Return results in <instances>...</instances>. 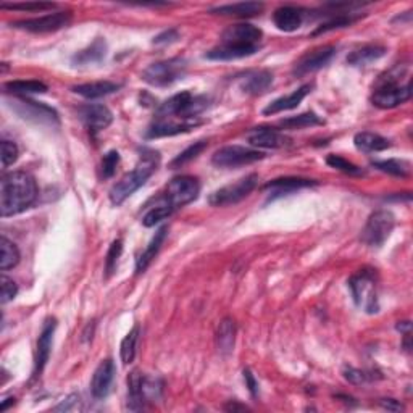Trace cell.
Listing matches in <instances>:
<instances>
[{"mask_svg": "<svg viewBox=\"0 0 413 413\" xmlns=\"http://www.w3.org/2000/svg\"><path fill=\"white\" fill-rule=\"evenodd\" d=\"M37 197V186L31 174L13 172L0 183V213L2 217L18 215L29 208Z\"/></svg>", "mask_w": 413, "mask_h": 413, "instance_id": "obj_1", "label": "cell"}, {"mask_svg": "<svg viewBox=\"0 0 413 413\" xmlns=\"http://www.w3.org/2000/svg\"><path fill=\"white\" fill-rule=\"evenodd\" d=\"M402 80H409V66H396L386 75L378 80L375 89L371 94L373 105L378 109H396L412 97L410 81L402 82Z\"/></svg>", "mask_w": 413, "mask_h": 413, "instance_id": "obj_2", "label": "cell"}, {"mask_svg": "<svg viewBox=\"0 0 413 413\" xmlns=\"http://www.w3.org/2000/svg\"><path fill=\"white\" fill-rule=\"evenodd\" d=\"M158 163V154L154 150H144L143 160L136 167L133 172L126 173L113 187L110 189V201L113 205H120L126 199L138 191L139 187H143L147 179L152 176L155 169H157Z\"/></svg>", "mask_w": 413, "mask_h": 413, "instance_id": "obj_3", "label": "cell"}, {"mask_svg": "<svg viewBox=\"0 0 413 413\" xmlns=\"http://www.w3.org/2000/svg\"><path fill=\"white\" fill-rule=\"evenodd\" d=\"M349 288H351L352 297L356 300L357 307L365 310L367 313L378 312L380 305H378L375 270H358L357 273L352 275L351 279H349Z\"/></svg>", "mask_w": 413, "mask_h": 413, "instance_id": "obj_4", "label": "cell"}, {"mask_svg": "<svg viewBox=\"0 0 413 413\" xmlns=\"http://www.w3.org/2000/svg\"><path fill=\"white\" fill-rule=\"evenodd\" d=\"M201 192V183L197 178L194 176H178L173 178L168 183L167 191L163 192L162 197H158L160 201L167 203L173 212H176L178 208H181L187 203L194 202Z\"/></svg>", "mask_w": 413, "mask_h": 413, "instance_id": "obj_5", "label": "cell"}, {"mask_svg": "<svg viewBox=\"0 0 413 413\" xmlns=\"http://www.w3.org/2000/svg\"><path fill=\"white\" fill-rule=\"evenodd\" d=\"M187 71V62L184 58H169V60L157 62L147 66L143 73V77L149 84L163 87L169 86L178 80H183V76Z\"/></svg>", "mask_w": 413, "mask_h": 413, "instance_id": "obj_6", "label": "cell"}, {"mask_svg": "<svg viewBox=\"0 0 413 413\" xmlns=\"http://www.w3.org/2000/svg\"><path fill=\"white\" fill-rule=\"evenodd\" d=\"M396 226V218L391 212L378 210L371 213L365 228H363L360 239L370 247H381L391 236Z\"/></svg>", "mask_w": 413, "mask_h": 413, "instance_id": "obj_7", "label": "cell"}, {"mask_svg": "<svg viewBox=\"0 0 413 413\" xmlns=\"http://www.w3.org/2000/svg\"><path fill=\"white\" fill-rule=\"evenodd\" d=\"M259 183V176L257 174H249V176L241 178L239 181L235 184H228V186L218 189L208 197V203L212 207H228L235 205V203L241 202L242 199H246L249 194L257 187Z\"/></svg>", "mask_w": 413, "mask_h": 413, "instance_id": "obj_8", "label": "cell"}, {"mask_svg": "<svg viewBox=\"0 0 413 413\" xmlns=\"http://www.w3.org/2000/svg\"><path fill=\"white\" fill-rule=\"evenodd\" d=\"M13 111L21 116L24 120L34 121L37 125H47V126H58L60 120H58V113L52 107L46 104H41V102H34L29 99H24V97H18V99H13L12 104Z\"/></svg>", "mask_w": 413, "mask_h": 413, "instance_id": "obj_9", "label": "cell"}, {"mask_svg": "<svg viewBox=\"0 0 413 413\" xmlns=\"http://www.w3.org/2000/svg\"><path fill=\"white\" fill-rule=\"evenodd\" d=\"M265 157L264 152L255 149H247L242 145H226L218 149L212 157V163L218 168H236L242 165H249L259 162Z\"/></svg>", "mask_w": 413, "mask_h": 413, "instance_id": "obj_10", "label": "cell"}, {"mask_svg": "<svg viewBox=\"0 0 413 413\" xmlns=\"http://www.w3.org/2000/svg\"><path fill=\"white\" fill-rule=\"evenodd\" d=\"M73 15L71 12H55L44 15V17L21 19V21L12 23V28L24 29L29 33H53L58 29L66 28L71 23Z\"/></svg>", "mask_w": 413, "mask_h": 413, "instance_id": "obj_11", "label": "cell"}, {"mask_svg": "<svg viewBox=\"0 0 413 413\" xmlns=\"http://www.w3.org/2000/svg\"><path fill=\"white\" fill-rule=\"evenodd\" d=\"M264 34L254 24L239 23L226 28L221 34V44L228 46H241V47H259V42Z\"/></svg>", "mask_w": 413, "mask_h": 413, "instance_id": "obj_12", "label": "cell"}, {"mask_svg": "<svg viewBox=\"0 0 413 413\" xmlns=\"http://www.w3.org/2000/svg\"><path fill=\"white\" fill-rule=\"evenodd\" d=\"M77 115L82 125L91 131L92 134H97L99 131L109 128L113 121V115L107 109L105 105L100 104H87L77 109Z\"/></svg>", "mask_w": 413, "mask_h": 413, "instance_id": "obj_13", "label": "cell"}, {"mask_svg": "<svg viewBox=\"0 0 413 413\" xmlns=\"http://www.w3.org/2000/svg\"><path fill=\"white\" fill-rule=\"evenodd\" d=\"M336 53V48L333 46H323L318 48H313L299 58V62L295 63L294 66V75L295 76H305L309 73H313L328 65L331 62V58Z\"/></svg>", "mask_w": 413, "mask_h": 413, "instance_id": "obj_14", "label": "cell"}, {"mask_svg": "<svg viewBox=\"0 0 413 413\" xmlns=\"http://www.w3.org/2000/svg\"><path fill=\"white\" fill-rule=\"evenodd\" d=\"M247 140L252 147L281 149L291 144V139L275 128H254L247 133Z\"/></svg>", "mask_w": 413, "mask_h": 413, "instance_id": "obj_15", "label": "cell"}, {"mask_svg": "<svg viewBox=\"0 0 413 413\" xmlns=\"http://www.w3.org/2000/svg\"><path fill=\"white\" fill-rule=\"evenodd\" d=\"M55 327H57L55 318H48L46 324H44L41 334H39L36 358H34V376L36 378L41 375L42 370L47 365L48 357H51L52 339H53V333H55Z\"/></svg>", "mask_w": 413, "mask_h": 413, "instance_id": "obj_16", "label": "cell"}, {"mask_svg": "<svg viewBox=\"0 0 413 413\" xmlns=\"http://www.w3.org/2000/svg\"><path fill=\"white\" fill-rule=\"evenodd\" d=\"M115 363L113 360H104L97 367V370L92 375L91 381V392L94 396V399H105L109 396L111 383H113L115 378Z\"/></svg>", "mask_w": 413, "mask_h": 413, "instance_id": "obj_17", "label": "cell"}, {"mask_svg": "<svg viewBox=\"0 0 413 413\" xmlns=\"http://www.w3.org/2000/svg\"><path fill=\"white\" fill-rule=\"evenodd\" d=\"M315 184H317V181H313V179L279 178V179H273V181L266 183L264 191L268 192V196L271 199H276V197H283V196H286V194L299 191V189L315 186Z\"/></svg>", "mask_w": 413, "mask_h": 413, "instance_id": "obj_18", "label": "cell"}, {"mask_svg": "<svg viewBox=\"0 0 413 413\" xmlns=\"http://www.w3.org/2000/svg\"><path fill=\"white\" fill-rule=\"evenodd\" d=\"M273 23L279 31L293 33L302 26L304 23V12L297 7H279L273 13Z\"/></svg>", "mask_w": 413, "mask_h": 413, "instance_id": "obj_19", "label": "cell"}, {"mask_svg": "<svg viewBox=\"0 0 413 413\" xmlns=\"http://www.w3.org/2000/svg\"><path fill=\"white\" fill-rule=\"evenodd\" d=\"M310 91H312V86L310 84L299 87V89L291 92L289 95L279 97V99L271 102L268 107H265L264 109V113L265 115H276V113H281V111L293 110V109H295V107H299L300 102H302L305 97L309 95Z\"/></svg>", "mask_w": 413, "mask_h": 413, "instance_id": "obj_20", "label": "cell"}, {"mask_svg": "<svg viewBox=\"0 0 413 413\" xmlns=\"http://www.w3.org/2000/svg\"><path fill=\"white\" fill-rule=\"evenodd\" d=\"M271 84H273V73H270L268 70H259L244 76V80L241 81V89L246 94L260 95L268 91Z\"/></svg>", "mask_w": 413, "mask_h": 413, "instance_id": "obj_21", "label": "cell"}, {"mask_svg": "<svg viewBox=\"0 0 413 413\" xmlns=\"http://www.w3.org/2000/svg\"><path fill=\"white\" fill-rule=\"evenodd\" d=\"M167 235H168L167 226H162L157 232H155L154 237L149 242V246L145 247V250L139 255L138 261H136V273L140 275L147 270V266L152 264V260L157 257L160 249H162L163 242H165V239H167Z\"/></svg>", "mask_w": 413, "mask_h": 413, "instance_id": "obj_22", "label": "cell"}, {"mask_svg": "<svg viewBox=\"0 0 413 413\" xmlns=\"http://www.w3.org/2000/svg\"><path fill=\"white\" fill-rule=\"evenodd\" d=\"M265 5L259 2H239V3H228L220 5V7L212 8V13L223 15V17H237V18H247L255 17L264 12Z\"/></svg>", "mask_w": 413, "mask_h": 413, "instance_id": "obj_23", "label": "cell"}, {"mask_svg": "<svg viewBox=\"0 0 413 413\" xmlns=\"http://www.w3.org/2000/svg\"><path fill=\"white\" fill-rule=\"evenodd\" d=\"M199 121H183V123H173V121L158 120L147 131V138H165V136H176L181 133H187L194 126H197Z\"/></svg>", "mask_w": 413, "mask_h": 413, "instance_id": "obj_24", "label": "cell"}, {"mask_svg": "<svg viewBox=\"0 0 413 413\" xmlns=\"http://www.w3.org/2000/svg\"><path fill=\"white\" fill-rule=\"evenodd\" d=\"M255 52H259V47H241V46H228V44H221L215 48H212L210 52L205 53V58L208 60H237V58H244L254 55Z\"/></svg>", "mask_w": 413, "mask_h": 413, "instance_id": "obj_25", "label": "cell"}, {"mask_svg": "<svg viewBox=\"0 0 413 413\" xmlns=\"http://www.w3.org/2000/svg\"><path fill=\"white\" fill-rule=\"evenodd\" d=\"M120 89V84L111 81H95V82H87V84H80L73 87V91L76 94H80L86 99H99V97H105L113 94Z\"/></svg>", "mask_w": 413, "mask_h": 413, "instance_id": "obj_26", "label": "cell"}, {"mask_svg": "<svg viewBox=\"0 0 413 413\" xmlns=\"http://www.w3.org/2000/svg\"><path fill=\"white\" fill-rule=\"evenodd\" d=\"M356 147L362 152H381L391 147V140L383 138V136L376 133H370V131H363V133L356 134L354 138Z\"/></svg>", "mask_w": 413, "mask_h": 413, "instance_id": "obj_27", "label": "cell"}, {"mask_svg": "<svg viewBox=\"0 0 413 413\" xmlns=\"http://www.w3.org/2000/svg\"><path fill=\"white\" fill-rule=\"evenodd\" d=\"M235 341H236L235 320L225 318L220 323V327H218V331H217L218 351H220L223 356H228V354H231L232 349H235Z\"/></svg>", "mask_w": 413, "mask_h": 413, "instance_id": "obj_28", "label": "cell"}, {"mask_svg": "<svg viewBox=\"0 0 413 413\" xmlns=\"http://www.w3.org/2000/svg\"><path fill=\"white\" fill-rule=\"evenodd\" d=\"M143 378L138 370H134L128 376V409L143 410L147 401L143 394Z\"/></svg>", "mask_w": 413, "mask_h": 413, "instance_id": "obj_29", "label": "cell"}, {"mask_svg": "<svg viewBox=\"0 0 413 413\" xmlns=\"http://www.w3.org/2000/svg\"><path fill=\"white\" fill-rule=\"evenodd\" d=\"M386 53V48L381 46H365L362 48L354 51L351 55L347 57V62L354 66H365L368 63L378 60Z\"/></svg>", "mask_w": 413, "mask_h": 413, "instance_id": "obj_30", "label": "cell"}, {"mask_svg": "<svg viewBox=\"0 0 413 413\" xmlns=\"http://www.w3.org/2000/svg\"><path fill=\"white\" fill-rule=\"evenodd\" d=\"M105 52H107V44L104 39H95L89 47L84 48V51H81L80 53H76V55L73 57V62L80 63V65L99 63L102 58L105 57Z\"/></svg>", "mask_w": 413, "mask_h": 413, "instance_id": "obj_31", "label": "cell"}, {"mask_svg": "<svg viewBox=\"0 0 413 413\" xmlns=\"http://www.w3.org/2000/svg\"><path fill=\"white\" fill-rule=\"evenodd\" d=\"M3 87L5 91L15 95L44 94V92H47V86L41 81H10Z\"/></svg>", "mask_w": 413, "mask_h": 413, "instance_id": "obj_32", "label": "cell"}, {"mask_svg": "<svg viewBox=\"0 0 413 413\" xmlns=\"http://www.w3.org/2000/svg\"><path fill=\"white\" fill-rule=\"evenodd\" d=\"M139 334H140V328L139 324H134V328L126 334V338L121 341L120 346V356L121 360H123L125 365H128L134 360L136 357V347H138V341H139Z\"/></svg>", "mask_w": 413, "mask_h": 413, "instance_id": "obj_33", "label": "cell"}, {"mask_svg": "<svg viewBox=\"0 0 413 413\" xmlns=\"http://www.w3.org/2000/svg\"><path fill=\"white\" fill-rule=\"evenodd\" d=\"M371 165L375 168L380 169V172L392 174V176L405 178V176H409V173H410V163L405 162V160L391 158V160H381V162H373Z\"/></svg>", "mask_w": 413, "mask_h": 413, "instance_id": "obj_34", "label": "cell"}, {"mask_svg": "<svg viewBox=\"0 0 413 413\" xmlns=\"http://www.w3.org/2000/svg\"><path fill=\"white\" fill-rule=\"evenodd\" d=\"M324 121L320 118L318 115H315L310 111V113H302L297 116H291V118H286L281 121V126L284 129H304V128H310V126H320L323 125Z\"/></svg>", "mask_w": 413, "mask_h": 413, "instance_id": "obj_35", "label": "cell"}, {"mask_svg": "<svg viewBox=\"0 0 413 413\" xmlns=\"http://www.w3.org/2000/svg\"><path fill=\"white\" fill-rule=\"evenodd\" d=\"M173 213L174 212L167 205V203L160 201V199H157V201H155V205L144 215L143 225L147 226V228H152L155 225H158L160 221L167 220V218L169 215H173Z\"/></svg>", "mask_w": 413, "mask_h": 413, "instance_id": "obj_36", "label": "cell"}, {"mask_svg": "<svg viewBox=\"0 0 413 413\" xmlns=\"http://www.w3.org/2000/svg\"><path fill=\"white\" fill-rule=\"evenodd\" d=\"M0 249H2L0 268H2L3 271H7L18 265L19 250H18V247L13 244V242H10L7 237H2V239H0Z\"/></svg>", "mask_w": 413, "mask_h": 413, "instance_id": "obj_37", "label": "cell"}, {"mask_svg": "<svg viewBox=\"0 0 413 413\" xmlns=\"http://www.w3.org/2000/svg\"><path fill=\"white\" fill-rule=\"evenodd\" d=\"M121 252H123V241L116 239L111 242L110 249H109V252H107V259H105V278H110V276L115 273Z\"/></svg>", "mask_w": 413, "mask_h": 413, "instance_id": "obj_38", "label": "cell"}, {"mask_svg": "<svg viewBox=\"0 0 413 413\" xmlns=\"http://www.w3.org/2000/svg\"><path fill=\"white\" fill-rule=\"evenodd\" d=\"M205 147H207V143H205V140H199V143L192 144L191 147H187L186 150H184V152L179 154L178 157L173 160V162H172V167H173V168H179V167H183V165L189 163V162H191V160L196 158L197 155L202 152V150H205Z\"/></svg>", "mask_w": 413, "mask_h": 413, "instance_id": "obj_39", "label": "cell"}, {"mask_svg": "<svg viewBox=\"0 0 413 413\" xmlns=\"http://www.w3.org/2000/svg\"><path fill=\"white\" fill-rule=\"evenodd\" d=\"M327 163L329 167L339 169V172L342 173H347V174H362V168H358L357 165H354L352 162H349V160L339 157V155H329L327 158Z\"/></svg>", "mask_w": 413, "mask_h": 413, "instance_id": "obj_40", "label": "cell"}, {"mask_svg": "<svg viewBox=\"0 0 413 413\" xmlns=\"http://www.w3.org/2000/svg\"><path fill=\"white\" fill-rule=\"evenodd\" d=\"M118 163H120V154L116 152V150H110L109 154L104 155V160H102V167H100L102 178L109 179L113 176Z\"/></svg>", "mask_w": 413, "mask_h": 413, "instance_id": "obj_41", "label": "cell"}, {"mask_svg": "<svg viewBox=\"0 0 413 413\" xmlns=\"http://www.w3.org/2000/svg\"><path fill=\"white\" fill-rule=\"evenodd\" d=\"M2 8L7 10H21V12H41V10H52L55 3H44V2H26V3H2Z\"/></svg>", "mask_w": 413, "mask_h": 413, "instance_id": "obj_42", "label": "cell"}, {"mask_svg": "<svg viewBox=\"0 0 413 413\" xmlns=\"http://www.w3.org/2000/svg\"><path fill=\"white\" fill-rule=\"evenodd\" d=\"M18 158V147L10 140H3L2 143V167L7 168L10 165L17 162Z\"/></svg>", "mask_w": 413, "mask_h": 413, "instance_id": "obj_43", "label": "cell"}, {"mask_svg": "<svg viewBox=\"0 0 413 413\" xmlns=\"http://www.w3.org/2000/svg\"><path fill=\"white\" fill-rule=\"evenodd\" d=\"M18 286L15 284L13 279H10L8 276H2V304H7L10 300L17 297Z\"/></svg>", "mask_w": 413, "mask_h": 413, "instance_id": "obj_44", "label": "cell"}, {"mask_svg": "<svg viewBox=\"0 0 413 413\" xmlns=\"http://www.w3.org/2000/svg\"><path fill=\"white\" fill-rule=\"evenodd\" d=\"M344 376H346L347 381L354 383V385H360V383L365 381V375L360 370H356V368H346Z\"/></svg>", "mask_w": 413, "mask_h": 413, "instance_id": "obj_45", "label": "cell"}, {"mask_svg": "<svg viewBox=\"0 0 413 413\" xmlns=\"http://www.w3.org/2000/svg\"><path fill=\"white\" fill-rule=\"evenodd\" d=\"M178 31L176 29H169V31H165L154 39V44H169V42H174L178 39Z\"/></svg>", "mask_w": 413, "mask_h": 413, "instance_id": "obj_46", "label": "cell"}, {"mask_svg": "<svg viewBox=\"0 0 413 413\" xmlns=\"http://www.w3.org/2000/svg\"><path fill=\"white\" fill-rule=\"evenodd\" d=\"M244 381H246L247 387H249L250 394L254 396V397H257V394H259V385H257L255 378L250 373V370H244Z\"/></svg>", "mask_w": 413, "mask_h": 413, "instance_id": "obj_47", "label": "cell"}, {"mask_svg": "<svg viewBox=\"0 0 413 413\" xmlns=\"http://www.w3.org/2000/svg\"><path fill=\"white\" fill-rule=\"evenodd\" d=\"M381 405L385 407L387 410H394V412H399V410H404V407H402L399 402H396L394 399H386L381 402Z\"/></svg>", "mask_w": 413, "mask_h": 413, "instance_id": "obj_48", "label": "cell"}, {"mask_svg": "<svg viewBox=\"0 0 413 413\" xmlns=\"http://www.w3.org/2000/svg\"><path fill=\"white\" fill-rule=\"evenodd\" d=\"M225 410H228V412H236V410L244 412V410H249V409H247L246 405H239V404H236V402H230V404L225 405Z\"/></svg>", "mask_w": 413, "mask_h": 413, "instance_id": "obj_49", "label": "cell"}, {"mask_svg": "<svg viewBox=\"0 0 413 413\" xmlns=\"http://www.w3.org/2000/svg\"><path fill=\"white\" fill-rule=\"evenodd\" d=\"M397 329H399V331H410V323L402 322L401 324H397Z\"/></svg>", "mask_w": 413, "mask_h": 413, "instance_id": "obj_50", "label": "cell"}]
</instances>
